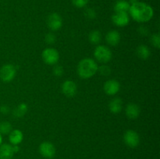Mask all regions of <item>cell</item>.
Wrapping results in <instances>:
<instances>
[{"label": "cell", "instance_id": "6da1fadb", "mask_svg": "<svg viewBox=\"0 0 160 159\" xmlns=\"http://www.w3.org/2000/svg\"><path fill=\"white\" fill-rule=\"evenodd\" d=\"M129 13L132 19L138 23L148 22L154 15L152 6L142 2H136L130 6Z\"/></svg>", "mask_w": 160, "mask_h": 159}, {"label": "cell", "instance_id": "7a4b0ae2", "mask_svg": "<svg viewBox=\"0 0 160 159\" xmlns=\"http://www.w3.org/2000/svg\"><path fill=\"white\" fill-rule=\"evenodd\" d=\"M98 68V64L94 59L85 58L78 63V74L82 79H89L97 73Z\"/></svg>", "mask_w": 160, "mask_h": 159}, {"label": "cell", "instance_id": "3957f363", "mask_svg": "<svg viewBox=\"0 0 160 159\" xmlns=\"http://www.w3.org/2000/svg\"><path fill=\"white\" fill-rule=\"evenodd\" d=\"M95 59L101 63H107L112 59V51L105 45H98L94 51Z\"/></svg>", "mask_w": 160, "mask_h": 159}, {"label": "cell", "instance_id": "277c9868", "mask_svg": "<svg viewBox=\"0 0 160 159\" xmlns=\"http://www.w3.org/2000/svg\"><path fill=\"white\" fill-rule=\"evenodd\" d=\"M17 71L12 64H6L0 69V79L5 83L11 82L15 78Z\"/></svg>", "mask_w": 160, "mask_h": 159}, {"label": "cell", "instance_id": "5b68a950", "mask_svg": "<svg viewBox=\"0 0 160 159\" xmlns=\"http://www.w3.org/2000/svg\"><path fill=\"white\" fill-rule=\"evenodd\" d=\"M42 59L48 65H56L59 60V54L57 50L52 48H45L42 54Z\"/></svg>", "mask_w": 160, "mask_h": 159}, {"label": "cell", "instance_id": "8992f818", "mask_svg": "<svg viewBox=\"0 0 160 159\" xmlns=\"http://www.w3.org/2000/svg\"><path fill=\"white\" fill-rule=\"evenodd\" d=\"M123 141L125 144L131 148H135L140 143V137L138 133L132 129H128L123 135Z\"/></svg>", "mask_w": 160, "mask_h": 159}, {"label": "cell", "instance_id": "52a82bcc", "mask_svg": "<svg viewBox=\"0 0 160 159\" xmlns=\"http://www.w3.org/2000/svg\"><path fill=\"white\" fill-rule=\"evenodd\" d=\"M39 153L42 157L47 159H52L56 155V147L51 142L45 141L39 145Z\"/></svg>", "mask_w": 160, "mask_h": 159}, {"label": "cell", "instance_id": "ba28073f", "mask_svg": "<svg viewBox=\"0 0 160 159\" xmlns=\"http://www.w3.org/2000/svg\"><path fill=\"white\" fill-rule=\"evenodd\" d=\"M47 25L51 31H58L62 26V17L56 12L51 13L47 18Z\"/></svg>", "mask_w": 160, "mask_h": 159}, {"label": "cell", "instance_id": "9c48e42d", "mask_svg": "<svg viewBox=\"0 0 160 159\" xmlns=\"http://www.w3.org/2000/svg\"><path fill=\"white\" fill-rule=\"evenodd\" d=\"M112 21L116 26H125L129 23L130 17L128 15V12H116L112 17Z\"/></svg>", "mask_w": 160, "mask_h": 159}, {"label": "cell", "instance_id": "30bf717a", "mask_svg": "<svg viewBox=\"0 0 160 159\" xmlns=\"http://www.w3.org/2000/svg\"><path fill=\"white\" fill-rule=\"evenodd\" d=\"M103 89L106 94L112 96V95L117 94L119 92L120 89V84L116 80H109L105 83Z\"/></svg>", "mask_w": 160, "mask_h": 159}, {"label": "cell", "instance_id": "8fae6325", "mask_svg": "<svg viewBox=\"0 0 160 159\" xmlns=\"http://www.w3.org/2000/svg\"><path fill=\"white\" fill-rule=\"evenodd\" d=\"M77 84L72 80H66L62 84V91L67 98H73L77 93Z\"/></svg>", "mask_w": 160, "mask_h": 159}, {"label": "cell", "instance_id": "7c38bea8", "mask_svg": "<svg viewBox=\"0 0 160 159\" xmlns=\"http://www.w3.org/2000/svg\"><path fill=\"white\" fill-rule=\"evenodd\" d=\"M125 112H126V115L128 118L135 119L140 115L141 109L138 104H134V103H130L127 106Z\"/></svg>", "mask_w": 160, "mask_h": 159}, {"label": "cell", "instance_id": "4fadbf2b", "mask_svg": "<svg viewBox=\"0 0 160 159\" xmlns=\"http://www.w3.org/2000/svg\"><path fill=\"white\" fill-rule=\"evenodd\" d=\"M14 155L12 145L2 143L0 146V159H12Z\"/></svg>", "mask_w": 160, "mask_h": 159}, {"label": "cell", "instance_id": "5bb4252c", "mask_svg": "<svg viewBox=\"0 0 160 159\" xmlns=\"http://www.w3.org/2000/svg\"><path fill=\"white\" fill-rule=\"evenodd\" d=\"M23 140V134L20 129H12L9 133V140L11 145H19Z\"/></svg>", "mask_w": 160, "mask_h": 159}, {"label": "cell", "instance_id": "9a60e30c", "mask_svg": "<svg viewBox=\"0 0 160 159\" xmlns=\"http://www.w3.org/2000/svg\"><path fill=\"white\" fill-rule=\"evenodd\" d=\"M120 34L117 31H110L107 33L106 36V42L111 46H116L120 41Z\"/></svg>", "mask_w": 160, "mask_h": 159}, {"label": "cell", "instance_id": "2e32d148", "mask_svg": "<svg viewBox=\"0 0 160 159\" xmlns=\"http://www.w3.org/2000/svg\"><path fill=\"white\" fill-rule=\"evenodd\" d=\"M109 108L112 113H120L123 108V101L120 98H116L111 100L109 104Z\"/></svg>", "mask_w": 160, "mask_h": 159}, {"label": "cell", "instance_id": "e0dca14e", "mask_svg": "<svg viewBox=\"0 0 160 159\" xmlns=\"http://www.w3.org/2000/svg\"><path fill=\"white\" fill-rule=\"evenodd\" d=\"M131 4L126 0H119L114 5V11L116 12H128Z\"/></svg>", "mask_w": 160, "mask_h": 159}, {"label": "cell", "instance_id": "ac0fdd59", "mask_svg": "<svg viewBox=\"0 0 160 159\" xmlns=\"http://www.w3.org/2000/svg\"><path fill=\"white\" fill-rule=\"evenodd\" d=\"M136 53H137V55L141 59H148L151 55V51H150V49L148 48V46L146 45H139L137 48V50H136Z\"/></svg>", "mask_w": 160, "mask_h": 159}, {"label": "cell", "instance_id": "d6986e66", "mask_svg": "<svg viewBox=\"0 0 160 159\" xmlns=\"http://www.w3.org/2000/svg\"><path fill=\"white\" fill-rule=\"evenodd\" d=\"M28 107L25 103H21L13 110L12 114L16 118H22L28 112Z\"/></svg>", "mask_w": 160, "mask_h": 159}, {"label": "cell", "instance_id": "ffe728a7", "mask_svg": "<svg viewBox=\"0 0 160 159\" xmlns=\"http://www.w3.org/2000/svg\"><path fill=\"white\" fill-rule=\"evenodd\" d=\"M88 39L93 45H98L102 41V34L98 31H92L89 34Z\"/></svg>", "mask_w": 160, "mask_h": 159}, {"label": "cell", "instance_id": "44dd1931", "mask_svg": "<svg viewBox=\"0 0 160 159\" xmlns=\"http://www.w3.org/2000/svg\"><path fill=\"white\" fill-rule=\"evenodd\" d=\"M12 126L7 121H4L0 123V133L1 134H9L12 131Z\"/></svg>", "mask_w": 160, "mask_h": 159}, {"label": "cell", "instance_id": "7402d4cb", "mask_svg": "<svg viewBox=\"0 0 160 159\" xmlns=\"http://www.w3.org/2000/svg\"><path fill=\"white\" fill-rule=\"evenodd\" d=\"M151 43L153 46L156 48L159 49L160 48V36L159 34H154L153 35H152L151 39Z\"/></svg>", "mask_w": 160, "mask_h": 159}, {"label": "cell", "instance_id": "603a6c76", "mask_svg": "<svg viewBox=\"0 0 160 159\" xmlns=\"http://www.w3.org/2000/svg\"><path fill=\"white\" fill-rule=\"evenodd\" d=\"M98 71L99 72V73L102 76H107L111 73V69L109 68V66H108V65H102L100 67H98Z\"/></svg>", "mask_w": 160, "mask_h": 159}, {"label": "cell", "instance_id": "cb8c5ba5", "mask_svg": "<svg viewBox=\"0 0 160 159\" xmlns=\"http://www.w3.org/2000/svg\"><path fill=\"white\" fill-rule=\"evenodd\" d=\"M84 16L90 20H93L96 17V12L95 9H92V8H88L84 11Z\"/></svg>", "mask_w": 160, "mask_h": 159}, {"label": "cell", "instance_id": "d4e9b609", "mask_svg": "<svg viewBox=\"0 0 160 159\" xmlns=\"http://www.w3.org/2000/svg\"><path fill=\"white\" fill-rule=\"evenodd\" d=\"M89 0H72V3L78 8H84L87 6Z\"/></svg>", "mask_w": 160, "mask_h": 159}, {"label": "cell", "instance_id": "484cf974", "mask_svg": "<svg viewBox=\"0 0 160 159\" xmlns=\"http://www.w3.org/2000/svg\"><path fill=\"white\" fill-rule=\"evenodd\" d=\"M45 41L47 44H50V45L54 44L56 41V35L54 34H52V33H48V34H47L45 35Z\"/></svg>", "mask_w": 160, "mask_h": 159}, {"label": "cell", "instance_id": "4316f807", "mask_svg": "<svg viewBox=\"0 0 160 159\" xmlns=\"http://www.w3.org/2000/svg\"><path fill=\"white\" fill-rule=\"evenodd\" d=\"M53 74L56 76H61L62 74H63V68H62V65H56L54 66L52 70Z\"/></svg>", "mask_w": 160, "mask_h": 159}, {"label": "cell", "instance_id": "83f0119b", "mask_svg": "<svg viewBox=\"0 0 160 159\" xmlns=\"http://www.w3.org/2000/svg\"><path fill=\"white\" fill-rule=\"evenodd\" d=\"M138 31H139V33H140L141 35L144 36V37H145V36L148 35V32H149V31H148V28H147L146 26H140V27H139V29H138Z\"/></svg>", "mask_w": 160, "mask_h": 159}, {"label": "cell", "instance_id": "f1b7e54d", "mask_svg": "<svg viewBox=\"0 0 160 159\" xmlns=\"http://www.w3.org/2000/svg\"><path fill=\"white\" fill-rule=\"evenodd\" d=\"M0 112L2 114H4V115H6V114H8L9 112V108L8 106L6 105H2L0 107Z\"/></svg>", "mask_w": 160, "mask_h": 159}, {"label": "cell", "instance_id": "f546056e", "mask_svg": "<svg viewBox=\"0 0 160 159\" xmlns=\"http://www.w3.org/2000/svg\"><path fill=\"white\" fill-rule=\"evenodd\" d=\"M12 149H13L14 154H15V153H17L20 151V147H19L18 145H12Z\"/></svg>", "mask_w": 160, "mask_h": 159}, {"label": "cell", "instance_id": "4dcf8cb0", "mask_svg": "<svg viewBox=\"0 0 160 159\" xmlns=\"http://www.w3.org/2000/svg\"><path fill=\"white\" fill-rule=\"evenodd\" d=\"M2 143V136L0 133V146H1Z\"/></svg>", "mask_w": 160, "mask_h": 159}]
</instances>
